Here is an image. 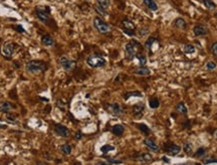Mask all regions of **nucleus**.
Here are the masks:
<instances>
[{
    "label": "nucleus",
    "mask_w": 217,
    "mask_h": 165,
    "mask_svg": "<svg viewBox=\"0 0 217 165\" xmlns=\"http://www.w3.org/2000/svg\"><path fill=\"white\" fill-rule=\"evenodd\" d=\"M26 70L31 74H39L45 70L46 66L41 61H30L25 66Z\"/></svg>",
    "instance_id": "1"
},
{
    "label": "nucleus",
    "mask_w": 217,
    "mask_h": 165,
    "mask_svg": "<svg viewBox=\"0 0 217 165\" xmlns=\"http://www.w3.org/2000/svg\"><path fill=\"white\" fill-rule=\"evenodd\" d=\"M94 26L99 33L106 34L111 31V26L109 25L107 22L104 21L101 17H94Z\"/></svg>",
    "instance_id": "2"
},
{
    "label": "nucleus",
    "mask_w": 217,
    "mask_h": 165,
    "mask_svg": "<svg viewBox=\"0 0 217 165\" xmlns=\"http://www.w3.org/2000/svg\"><path fill=\"white\" fill-rule=\"evenodd\" d=\"M106 60L98 55H92L87 59V64L90 68H102L106 65Z\"/></svg>",
    "instance_id": "3"
},
{
    "label": "nucleus",
    "mask_w": 217,
    "mask_h": 165,
    "mask_svg": "<svg viewBox=\"0 0 217 165\" xmlns=\"http://www.w3.org/2000/svg\"><path fill=\"white\" fill-rule=\"evenodd\" d=\"M60 64L62 66L63 70H66V72H70V70H72L75 68L76 62H75V61L70 59V57L63 56L60 59Z\"/></svg>",
    "instance_id": "4"
},
{
    "label": "nucleus",
    "mask_w": 217,
    "mask_h": 165,
    "mask_svg": "<svg viewBox=\"0 0 217 165\" xmlns=\"http://www.w3.org/2000/svg\"><path fill=\"white\" fill-rule=\"evenodd\" d=\"M136 46H139V43L137 41H133L128 42V43L126 44V46H125L126 57L128 60H130V61H132L134 57L136 56V55H137V53H136V47H135Z\"/></svg>",
    "instance_id": "5"
},
{
    "label": "nucleus",
    "mask_w": 217,
    "mask_h": 165,
    "mask_svg": "<svg viewBox=\"0 0 217 165\" xmlns=\"http://www.w3.org/2000/svg\"><path fill=\"white\" fill-rule=\"evenodd\" d=\"M108 111H109V113H111L113 116H116V117H121V116L124 115L123 108H122L121 105L118 103H113L111 105H109Z\"/></svg>",
    "instance_id": "6"
},
{
    "label": "nucleus",
    "mask_w": 217,
    "mask_h": 165,
    "mask_svg": "<svg viewBox=\"0 0 217 165\" xmlns=\"http://www.w3.org/2000/svg\"><path fill=\"white\" fill-rule=\"evenodd\" d=\"M122 26H123V29H124L125 33L130 35V36L134 35V30H135L136 27H135V24L131 20L124 19L123 21H122Z\"/></svg>",
    "instance_id": "7"
},
{
    "label": "nucleus",
    "mask_w": 217,
    "mask_h": 165,
    "mask_svg": "<svg viewBox=\"0 0 217 165\" xmlns=\"http://www.w3.org/2000/svg\"><path fill=\"white\" fill-rule=\"evenodd\" d=\"M54 132H55L58 136L63 137V138H67L70 135V132L69 129L61 124H56L55 126H54Z\"/></svg>",
    "instance_id": "8"
},
{
    "label": "nucleus",
    "mask_w": 217,
    "mask_h": 165,
    "mask_svg": "<svg viewBox=\"0 0 217 165\" xmlns=\"http://www.w3.org/2000/svg\"><path fill=\"white\" fill-rule=\"evenodd\" d=\"M14 51H15L14 44H13L12 42H10V41L5 42V43H4V46H2V53L7 57L12 56V55L14 53Z\"/></svg>",
    "instance_id": "9"
},
{
    "label": "nucleus",
    "mask_w": 217,
    "mask_h": 165,
    "mask_svg": "<svg viewBox=\"0 0 217 165\" xmlns=\"http://www.w3.org/2000/svg\"><path fill=\"white\" fill-rule=\"evenodd\" d=\"M208 28L206 27L205 25H202V24H198L195 25L193 27V33L196 35V36H201V35H206L208 34Z\"/></svg>",
    "instance_id": "10"
},
{
    "label": "nucleus",
    "mask_w": 217,
    "mask_h": 165,
    "mask_svg": "<svg viewBox=\"0 0 217 165\" xmlns=\"http://www.w3.org/2000/svg\"><path fill=\"white\" fill-rule=\"evenodd\" d=\"M144 111H145V105H144V103H142V102L136 104L133 107V114H134V116H136V117H141V116L144 114Z\"/></svg>",
    "instance_id": "11"
},
{
    "label": "nucleus",
    "mask_w": 217,
    "mask_h": 165,
    "mask_svg": "<svg viewBox=\"0 0 217 165\" xmlns=\"http://www.w3.org/2000/svg\"><path fill=\"white\" fill-rule=\"evenodd\" d=\"M136 160H138L140 162H144V163H149L153 161V157L150 153H141L138 154L136 156Z\"/></svg>",
    "instance_id": "12"
},
{
    "label": "nucleus",
    "mask_w": 217,
    "mask_h": 165,
    "mask_svg": "<svg viewBox=\"0 0 217 165\" xmlns=\"http://www.w3.org/2000/svg\"><path fill=\"white\" fill-rule=\"evenodd\" d=\"M181 146L179 145H176V144H171L169 145L168 147L166 148V151H167V153L172 155V156H175V155H177L181 152Z\"/></svg>",
    "instance_id": "13"
},
{
    "label": "nucleus",
    "mask_w": 217,
    "mask_h": 165,
    "mask_svg": "<svg viewBox=\"0 0 217 165\" xmlns=\"http://www.w3.org/2000/svg\"><path fill=\"white\" fill-rule=\"evenodd\" d=\"M144 144L146 145L150 150L154 151V152H158V151H159V146H158L152 139H149V138H146V139L144 140Z\"/></svg>",
    "instance_id": "14"
},
{
    "label": "nucleus",
    "mask_w": 217,
    "mask_h": 165,
    "mask_svg": "<svg viewBox=\"0 0 217 165\" xmlns=\"http://www.w3.org/2000/svg\"><path fill=\"white\" fill-rule=\"evenodd\" d=\"M47 10H42L40 8H37L36 9V15H37L38 19L41 20L42 22H46L48 20V12H46Z\"/></svg>",
    "instance_id": "15"
},
{
    "label": "nucleus",
    "mask_w": 217,
    "mask_h": 165,
    "mask_svg": "<svg viewBox=\"0 0 217 165\" xmlns=\"http://www.w3.org/2000/svg\"><path fill=\"white\" fill-rule=\"evenodd\" d=\"M173 24L176 28H179V29H185L186 28V21H185L183 18H181V17H178V18H176L174 21H173Z\"/></svg>",
    "instance_id": "16"
},
{
    "label": "nucleus",
    "mask_w": 217,
    "mask_h": 165,
    "mask_svg": "<svg viewBox=\"0 0 217 165\" xmlns=\"http://www.w3.org/2000/svg\"><path fill=\"white\" fill-rule=\"evenodd\" d=\"M124 131H125V128L123 125H121V124H117L115 126H113L112 128L113 134H115L116 136H121L124 133Z\"/></svg>",
    "instance_id": "17"
},
{
    "label": "nucleus",
    "mask_w": 217,
    "mask_h": 165,
    "mask_svg": "<svg viewBox=\"0 0 217 165\" xmlns=\"http://www.w3.org/2000/svg\"><path fill=\"white\" fill-rule=\"evenodd\" d=\"M134 74L138 75H149L151 74V70L149 68H146V66H141V68L136 70Z\"/></svg>",
    "instance_id": "18"
},
{
    "label": "nucleus",
    "mask_w": 217,
    "mask_h": 165,
    "mask_svg": "<svg viewBox=\"0 0 217 165\" xmlns=\"http://www.w3.org/2000/svg\"><path fill=\"white\" fill-rule=\"evenodd\" d=\"M143 2L150 10H152V11H157L158 10V5H157V3L154 1V0H143Z\"/></svg>",
    "instance_id": "19"
},
{
    "label": "nucleus",
    "mask_w": 217,
    "mask_h": 165,
    "mask_svg": "<svg viewBox=\"0 0 217 165\" xmlns=\"http://www.w3.org/2000/svg\"><path fill=\"white\" fill-rule=\"evenodd\" d=\"M12 109V106L8 102H0V112L8 113Z\"/></svg>",
    "instance_id": "20"
},
{
    "label": "nucleus",
    "mask_w": 217,
    "mask_h": 165,
    "mask_svg": "<svg viewBox=\"0 0 217 165\" xmlns=\"http://www.w3.org/2000/svg\"><path fill=\"white\" fill-rule=\"evenodd\" d=\"M41 42L44 44V46H53V43H54L53 38L49 34L43 35L42 38H41Z\"/></svg>",
    "instance_id": "21"
},
{
    "label": "nucleus",
    "mask_w": 217,
    "mask_h": 165,
    "mask_svg": "<svg viewBox=\"0 0 217 165\" xmlns=\"http://www.w3.org/2000/svg\"><path fill=\"white\" fill-rule=\"evenodd\" d=\"M196 51V48L192 44H185L183 46V52L186 53V55H191V53H194Z\"/></svg>",
    "instance_id": "22"
},
{
    "label": "nucleus",
    "mask_w": 217,
    "mask_h": 165,
    "mask_svg": "<svg viewBox=\"0 0 217 165\" xmlns=\"http://www.w3.org/2000/svg\"><path fill=\"white\" fill-rule=\"evenodd\" d=\"M176 110H177V112L179 114H182V115H185L187 114V107L184 105V103H179L177 105V107H176Z\"/></svg>",
    "instance_id": "23"
},
{
    "label": "nucleus",
    "mask_w": 217,
    "mask_h": 165,
    "mask_svg": "<svg viewBox=\"0 0 217 165\" xmlns=\"http://www.w3.org/2000/svg\"><path fill=\"white\" fill-rule=\"evenodd\" d=\"M149 106H150L152 109H157L158 107L160 106V102L157 98H151V99L149 100Z\"/></svg>",
    "instance_id": "24"
},
{
    "label": "nucleus",
    "mask_w": 217,
    "mask_h": 165,
    "mask_svg": "<svg viewBox=\"0 0 217 165\" xmlns=\"http://www.w3.org/2000/svg\"><path fill=\"white\" fill-rule=\"evenodd\" d=\"M114 150H115V146L110 145V144H106V145L101 147V151L104 154H107V153L111 152V151H114Z\"/></svg>",
    "instance_id": "25"
},
{
    "label": "nucleus",
    "mask_w": 217,
    "mask_h": 165,
    "mask_svg": "<svg viewBox=\"0 0 217 165\" xmlns=\"http://www.w3.org/2000/svg\"><path fill=\"white\" fill-rule=\"evenodd\" d=\"M183 150H184V152L186 153L187 155H191L192 152H193V146H192V144L189 143V142L185 143L184 146H183Z\"/></svg>",
    "instance_id": "26"
},
{
    "label": "nucleus",
    "mask_w": 217,
    "mask_h": 165,
    "mask_svg": "<svg viewBox=\"0 0 217 165\" xmlns=\"http://www.w3.org/2000/svg\"><path fill=\"white\" fill-rule=\"evenodd\" d=\"M60 150L65 155H70L71 153V146L70 144H63L60 147Z\"/></svg>",
    "instance_id": "27"
},
{
    "label": "nucleus",
    "mask_w": 217,
    "mask_h": 165,
    "mask_svg": "<svg viewBox=\"0 0 217 165\" xmlns=\"http://www.w3.org/2000/svg\"><path fill=\"white\" fill-rule=\"evenodd\" d=\"M203 4L206 6V8L210 10H213L216 8V4L212 1V0H203Z\"/></svg>",
    "instance_id": "28"
},
{
    "label": "nucleus",
    "mask_w": 217,
    "mask_h": 165,
    "mask_svg": "<svg viewBox=\"0 0 217 165\" xmlns=\"http://www.w3.org/2000/svg\"><path fill=\"white\" fill-rule=\"evenodd\" d=\"M94 10H96L99 15H102V16H104V17L108 16V12L106 11V9H105V8L101 7V6L99 5V4H97V5H94Z\"/></svg>",
    "instance_id": "29"
},
{
    "label": "nucleus",
    "mask_w": 217,
    "mask_h": 165,
    "mask_svg": "<svg viewBox=\"0 0 217 165\" xmlns=\"http://www.w3.org/2000/svg\"><path fill=\"white\" fill-rule=\"evenodd\" d=\"M136 57H137V60L139 61V64L141 65V66H144L145 65L147 64V57H146V56L142 55V53H139V55H136Z\"/></svg>",
    "instance_id": "30"
},
{
    "label": "nucleus",
    "mask_w": 217,
    "mask_h": 165,
    "mask_svg": "<svg viewBox=\"0 0 217 165\" xmlns=\"http://www.w3.org/2000/svg\"><path fill=\"white\" fill-rule=\"evenodd\" d=\"M97 2L99 6L105 8V9H108L111 5V0H97Z\"/></svg>",
    "instance_id": "31"
},
{
    "label": "nucleus",
    "mask_w": 217,
    "mask_h": 165,
    "mask_svg": "<svg viewBox=\"0 0 217 165\" xmlns=\"http://www.w3.org/2000/svg\"><path fill=\"white\" fill-rule=\"evenodd\" d=\"M130 97H139V98H142L143 95L141 92H130V93H127L125 95V99H129Z\"/></svg>",
    "instance_id": "32"
},
{
    "label": "nucleus",
    "mask_w": 217,
    "mask_h": 165,
    "mask_svg": "<svg viewBox=\"0 0 217 165\" xmlns=\"http://www.w3.org/2000/svg\"><path fill=\"white\" fill-rule=\"evenodd\" d=\"M138 128L143 133H145V134H149V133H150V128H149L147 125H145V124H138Z\"/></svg>",
    "instance_id": "33"
},
{
    "label": "nucleus",
    "mask_w": 217,
    "mask_h": 165,
    "mask_svg": "<svg viewBox=\"0 0 217 165\" xmlns=\"http://www.w3.org/2000/svg\"><path fill=\"white\" fill-rule=\"evenodd\" d=\"M205 154H206V150L201 147V148H198V149H197V151L195 152V154H194V156H195V157L201 158V157H203V156H204Z\"/></svg>",
    "instance_id": "34"
},
{
    "label": "nucleus",
    "mask_w": 217,
    "mask_h": 165,
    "mask_svg": "<svg viewBox=\"0 0 217 165\" xmlns=\"http://www.w3.org/2000/svg\"><path fill=\"white\" fill-rule=\"evenodd\" d=\"M155 41H156L155 37H149L146 41V42H145V46H146L147 48H151V46H153V44Z\"/></svg>",
    "instance_id": "35"
},
{
    "label": "nucleus",
    "mask_w": 217,
    "mask_h": 165,
    "mask_svg": "<svg viewBox=\"0 0 217 165\" xmlns=\"http://www.w3.org/2000/svg\"><path fill=\"white\" fill-rule=\"evenodd\" d=\"M216 64L215 62H213V61H208L207 64H206V69L207 70H214V69H216Z\"/></svg>",
    "instance_id": "36"
},
{
    "label": "nucleus",
    "mask_w": 217,
    "mask_h": 165,
    "mask_svg": "<svg viewBox=\"0 0 217 165\" xmlns=\"http://www.w3.org/2000/svg\"><path fill=\"white\" fill-rule=\"evenodd\" d=\"M138 33H139V35L140 36H145V35H147L148 33H149V29L148 28H140L139 30H138Z\"/></svg>",
    "instance_id": "37"
},
{
    "label": "nucleus",
    "mask_w": 217,
    "mask_h": 165,
    "mask_svg": "<svg viewBox=\"0 0 217 165\" xmlns=\"http://www.w3.org/2000/svg\"><path fill=\"white\" fill-rule=\"evenodd\" d=\"M99 164H123V161H119V160H109L108 162H99Z\"/></svg>",
    "instance_id": "38"
},
{
    "label": "nucleus",
    "mask_w": 217,
    "mask_h": 165,
    "mask_svg": "<svg viewBox=\"0 0 217 165\" xmlns=\"http://www.w3.org/2000/svg\"><path fill=\"white\" fill-rule=\"evenodd\" d=\"M211 51H212V53H213V55L217 57V41L214 42V43L211 46Z\"/></svg>",
    "instance_id": "39"
},
{
    "label": "nucleus",
    "mask_w": 217,
    "mask_h": 165,
    "mask_svg": "<svg viewBox=\"0 0 217 165\" xmlns=\"http://www.w3.org/2000/svg\"><path fill=\"white\" fill-rule=\"evenodd\" d=\"M15 28L17 29V31H18V32H25V30H24V28L23 27H22V26L21 25H16L15 26Z\"/></svg>",
    "instance_id": "40"
},
{
    "label": "nucleus",
    "mask_w": 217,
    "mask_h": 165,
    "mask_svg": "<svg viewBox=\"0 0 217 165\" xmlns=\"http://www.w3.org/2000/svg\"><path fill=\"white\" fill-rule=\"evenodd\" d=\"M205 164H211V163H217V160H204Z\"/></svg>",
    "instance_id": "41"
},
{
    "label": "nucleus",
    "mask_w": 217,
    "mask_h": 165,
    "mask_svg": "<svg viewBox=\"0 0 217 165\" xmlns=\"http://www.w3.org/2000/svg\"><path fill=\"white\" fill-rule=\"evenodd\" d=\"M7 120H8V121H10V122H14L15 118L12 117V116H10V115H7Z\"/></svg>",
    "instance_id": "42"
},
{
    "label": "nucleus",
    "mask_w": 217,
    "mask_h": 165,
    "mask_svg": "<svg viewBox=\"0 0 217 165\" xmlns=\"http://www.w3.org/2000/svg\"><path fill=\"white\" fill-rule=\"evenodd\" d=\"M75 137V139H80V138H81V132H78Z\"/></svg>",
    "instance_id": "43"
},
{
    "label": "nucleus",
    "mask_w": 217,
    "mask_h": 165,
    "mask_svg": "<svg viewBox=\"0 0 217 165\" xmlns=\"http://www.w3.org/2000/svg\"><path fill=\"white\" fill-rule=\"evenodd\" d=\"M163 160H164L165 162H169V160H167V157H166V156H164V157H163Z\"/></svg>",
    "instance_id": "44"
},
{
    "label": "nucleus",
    "mask_w": 217,
    "mask_h": 165,
    "mask_svg": "<svg viewBox=\"0 0 217 165\" xmlns=\"http://www.w3.org/2000/svg\"><path fill=\"white\" fill-rule=\"evenodd\" d=\"M214 135H215V137H216V138H217V130H216V131H215V133H214Z\"/></svg>",
    "instance_id": "45"
},
{
    "label": "nucleus",
    "mask_w": 217,
    "mask_h": 165,
    "mask_svg": "<svg viewBox=\"0 0 217 165\" xmlns=\"http://www.w3.org/2000/svg\"><path fill=\"white\" fill-rule=\"evenodd\" d=\"M215 17H216V18H217V13H216V14H215Z\"/></svg>",
    "instance_id": "46"
}]
</instances>
